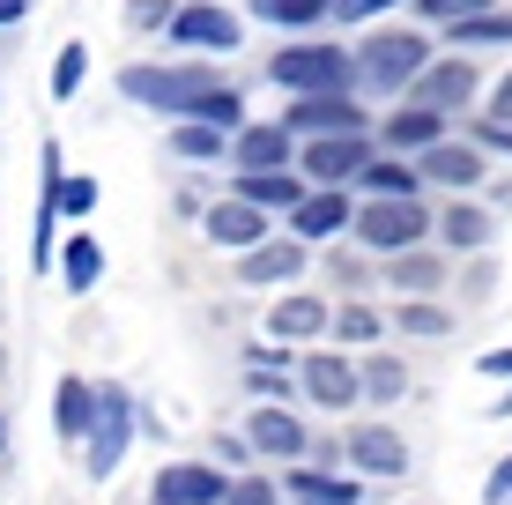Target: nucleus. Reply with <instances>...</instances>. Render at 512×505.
Wrapping results in <instances>:
<instances>
[{"label":"nucleus","instance_id":"f257e3e1","mask_svg":"<svg viewBox=\"0 0 512 505\" xmlns=\"http://www.w3.org/2000/svg\"><path fill=\"white\" fill-rule=\"evenodd\" d=\"M208 90H223V82H216V67H201V60H134V67H119V97L149 104V112H171V119H193L208 104Z\"/></svg>","mask_w":512,"mask_h":505},{"label":"nucleus","instance_id":"f03ea898","mask_svg":"<svg viewBox=\"0 0 512 505\" xmlns=\"http://www.w3.org/2000/svg\"><path fill=\"white\" fill-rule=\"evenodd\" d=\"M431 67V38L409 23H379L357 38V90L364 97H409V82Z\"/></svg>","mask_w":512,"mask_h":505},{"label":"nucleus","instance_id":"7ed1b4c3","mask_svg":"<svg viewBox=\"0 0 512 505\" xmlns=\"http://www.w3.org/2000/svg\"><path fill=\"white\" fill-rule=\"evenodd\" d=\"M349 238L386 260V253H409V246H423V238H438V216L423 208V194H364Z\"/></svg>","mask_w":512,"mask_h":505},{"label":"nucleus","instance_id":"20e7f679","mask_svg":"<svg viewBox=\"0 0 512 505\" xmlns=\"http://www.w3.org/2000/svg\"><path fill=\"white\" fill-rule=\"evenodd\" d=\"M268 82L275 90H357V45H282L268 60Z\"/></svg>","mask_w":512,"mask_h":505},{"label":"nucleus","instance_id":"39448f33","mask_svg":"<svg viewBox=\"0 0 512 505\" xmlns=\"http://www.w3.org/2000/svg\"><path fill=\"white\" fill-rule=\"evenodd\" d=\"M134 431H141V409H134V394L104 379V387H97V416H90V439H82V468H90L97 483H104V476H119V461H127Z\"/></svg>","mask_w":512,"mask_h":505},{"label":"nucleus","instance_id":"423d86ee","mask_svg":"<svg viewBox=\"0 0 512 505\" xmlns=\"http://www.w3.org/2000/svg\"><path fill=\"white\" fill-rule=\"evenodd\" d=\"M364 164H372V134H305L297 149V171L312 186H349Z\"/></svg>","mask_w":512,"mask_h":505},{"label":"nucleus","instance_id":"0eeeda50","mask_svg":"<svg viewBox=\"0 0 512 505\" xmlns=\"http://www.w3.org/2000/svg\"><path fill=\"white\" fill-rule=\"evenodd\" d=\"M297 387H305V402H320L334 416V409L364 402V364H349V357H334V350H312L305 364H297Z\"/></svg>","mask_w":512,"mask_h":505},{"label":"nucleus","instance_id":"6e6552de","mask_svg":"<svg viewBox=\"0 0 512 505\" xmlns=\"http://www.w3.org/2000/svg\"><path fill=\"white\" fill-rule=\"evenodd\" d=\"M282 223H290V231L305 238V246H334V238H342L349 223H357V201H349V186H312V194L297 201Z\"/></svg>","mask_w":512,"mask_h":505},{"label":"nucleus","instance_id":"1a4fd4ad","mask_svg":"<svg viewBox=\"0 0 512 505\" xmlns=\"http://www.w3.org/2000/svg\"><path fill=\"white\" fill-rule=\"evenodd\" d=\"M342 454L357 476H372V483H394V476H409V439H401L394 424H357L342 439Z\"/></svg>","mask_w":512,"mask_h":505},{"label":"nucleus","instance_id":"9d476101","mask_svg":"<svg viewBox=\"0 0 512 505\" xmlns=\"http://www.w3.org/2000/svg\"><path fill=\"white\" fill-rule=\"evenodd\" d=\"M238 38H245V23L223 0H193V8L171 15V45H186V52H238Z\"/></svg>","mask_w":512,"mask_h":505},{"label":"nucleus","instance_id":"9b49d317","mask_svg":"<svg viewBox=\"0 0 512 505\" xmlns=\"http://www.w3.org/2000/svg\"><path fill=\"white\" fill-rule=\"evenodd\" d=\"M297 134L282 127V119H245V127L231 134V171H282V164H297Z\"/></svg>","mask_w":512,"mask_h":505},{"label":"nucleus","instance_id":"f8f14e48","mask_svg":"<svg viewBox=\"0 0 512 505\" xmlns=\"http://www.w3.org/2000/svg\"><path fill=\"white\" fill-rule=\"evenodd\" d=\"M223 491H231V476H223V461H171L164 476H156L149 505H223Z\"/></svg>","mask_w":512,"mask_h":505},{"label":"nucleus","instance_id":"ddd939ff","mask_svg":"<svg viewBox=\"0 0 512 505\" xmlns=\"http://www.w3.org/2000/svg\"><path fill=\"white\" fill-rule=\"evenodd\" d=\"M305 238L297 231H282V238H260V246H245L238 253V283H253V290H275V283H297L305 275Z\"/></svg>","mask_w":512,"mask_h":505},{"label":"nucleus","instance_id":"4468645a","mask_svg":"<svg viewBox=\"0 0 512 505\" xmlns=\"http://www.w3.org/2000/svg\"><path fill=\"white\" fill-rule=\"evenodd\" d=\"M282 127L305 142V134H364V104H349V90H312L282 112Z\"/></svg>","mask_w":512,"mask_h":505},{"label":"nucleus","instance_id":"2eb2a0df","mask_svg":"<svg viewBox=\"0 0 512 505\" xmlns=\"http://www.w3.org/2000/svg\"><path fill=\"white\" fill-rule=\"evenodd\" d=\"M416 171H423V186H446V194H468V186H483V171H490V149L483 142H431L416 156Z\"/></svg>","mask_w":512,"mask_h":505},{"label":"nucleus","instance_id":"dca6fc26","mask_svg":"<svg viewBox=\"0 0 512 505\" xmlns=\"http://www.w3.org/2000/svg\"><path fill=\"white\" fill-rule=\"evenodd\" d=\"M201 231H208V246H231V253H245V246H260V238H275V216L260 201H245V194H231V201H216L201 216Z\"/></svg>","mask_w":512,"mask_h":505},{"label":"nucleus","instance_id":"f3484780","mask_svg":"<svg viewBox=\"0 0 512 505\" xmlns=\"http://www.w3.org/2000/svg\"><path fill=\"white\" fill-rule=\"evenodd\" d=\"M446 119H453V112H438V104H416V97H401L394 112H386L379 142H386V149H401V156H423L431 142H446Z\"/></svg>","mask_w":512,"mask_h":505},{"label":"nucleus","instance_id":"a211bd4d","mask_svg":"<svg viewBox=\"0 0 512 505\" xmlns=\"http://www.w3.org/2000/svg\"><path fill=\"white\" fill-rule=\"evenodd\" d=\"M245 431H253L260 461H305V454H312V431L297 424V416L282 409V402H260V409H253V424H245Z\"/></svg>","mask_w":512,"mask_h":505},{"label":"nucleus","instance_id":"6ab92c4d","mask_svg":"<svg viewBox=\"0 0 512 505\" xmlns=\"http://www.w3.org/2000/svg\"><path fill=\"white\" fill-rule=\"evenodd\" d=\"M409 97L416 104H438V112H468V104H475V67L461 60V52H453V60H431L409 82Z\"/></svg>","mask_w":512,"mask_h":505},{"label":"nucleus","instance_id":"aec40b11","mask_svg":"<svg viewBox=\"0 0 512 505\" xmlns=\"http://www.w3.org/2000/svg\"><path fill=\"white\" fill-rule=\"evenodd\" d=\"M231 194L260 201V208H268V216H290V208H297V201L312 194V179H305V171H297V164H282V171H238V186H231Z\"/></svg>","mask_w":512,"mask_h":505},{"label":"nucleus","instance_id":"412c9836","mask_svg":"<svg viewBox=\"0 0 512 505\" xmlns=\"http://www.w3.org/2000/svg\"><path fill=\"white\" fill-rule=\"evenodd\" d=\"M490 238H498V216H490V208H475V201H446L438 208V246L446 253H483Z\"/></svg>","mask_w":512,"mask_h":505},{"label":"nucleus","instance_id":"4be33fe9","mask_svg":"<svg viewBox=\"0 0 512 505\" xmlns=\"http://www.w3.org/2000/svg\"><path fill=\"white\" fill-rule=\"evenodd\" d=\"M386 283H394L401 298H431V290H446V253H431V246L386 253Z\"/></svg>","mask_w":512,"mask_h":505},{"label":"nucleus","instance_id":"5701e85b","mask_svg":"<svg viewBox=\"0 0 512 505\" xmlns=\"http://www.w3.org/2000/svg\"><path fill=\"white\" fill-rule=\"evenodd\" d=\"M327 327H334V312L320 298H305V290H297V298H275V312H268L275 342H312V335H327Z\"/></svg>","mask_w":512,"mask_h":505},{"label":"nucleus","instance_id":"b1692460","mask_svg":"<svg viewBox=\"0 0 512 505\" xmlns=\"http://www.w3.org/2000/svg\"><path fill=\"white\" fill-rule=\"evenodd\" d=\"M90 416H97V387L67 372L60 387H52V424H60V439H67V446H82V439H90Z\"/></svg>","mask_w":512,"mask_h":505},{"label":"nucleus","instance_id":"393cba45","mask_svg":"<svg viewBox=\"0 0 512 505\" xmlns=\"http://www.w3.org/2000/svg\"><path fill=\"white\" fill-rule=\"evenodd\" d=\"M171 156H179V164H231V127H216V119H179V127H171Z\"/></svg>","mask_w":512,"mask_h":505},{"label":"nucleus","instance_id":"a878e982","mask_svg":"<svg viewBox=\"0 0 512 505\" xmlns=\"http://www.w3.org/2000/svg\"><path fill=\"white\" fill-rule=\"evenodd\" d=\"M282 491H290V498H327V505H357V498H364V483L320 461V468H290V476H282Z\"/></svg>","mask_w":512,"mask_h":505},{"label":"nucleus","instance_id":"bb28decb","mask_svg":"<svg viewBox=\"0 0 512 505\" xmlns=\"http://www.w3.org/2000/svg\"><path fill=\"white\" fill-rule=\"evenodd\" d=\"M97 275H104V246H97L90 231H75V238L60 246V283L75 290V298H90V290H97Z\"/></svg>","mask_w":512,"mask_h":505},{"label":"nucleus","instance_id":"cd10ccee","mask_svg":"<svg viewBox=\"0 0 512 505\" xmlns=\"http://www.w3.org/2000/svg\"><path fill=\"white\" fill-rule=\"evenodd\" d=\"M245 387H253V402H290V379H282V342H253V357H245Z\"/></svg>","mask_w":512,"mask_h":505},{"label":"nucleus","instance_id":"c85d7f7f","mask_svg":"<svg viewBox=\"0 0 512 505\" xmlns=\"http://www.w3.org/2000/svg\"><path fill=\"white\" fill-rule=\"evenodd\" d=\"M357 186L364 194H423V171L401 164V149H386V156H372V164L357 171Z\"/></svg>","mask_w":512,"mask_h":505},{"label":"nucleus","instance_id":"c756f323","mask_svg":"<svg viewBox=\"0 0 512 505\" xmlns=\"http://www.w3.org/2000/svg\"><path fill=\"white\" fill-rule=\"evenodd\" d=\"M253 15L275 23V30H312V23L334 15V0H253Z\"/></svg>","mask_w":512,"mask_h":505},{"label":"nucleus","instance_id":"7c9ffc66","mask_svg":"<svg viewBox=\"0 0 512 505\" xmlns=\"http://www.w3.org/2000/svg\"><path fill=\"white\" fill-rule=\"evenodd\" d=\"M401 394H409V364L401 357H364V402H401Z\"/></svg>","mask_w":512,"mask_h":505},{"label":"nucleus","instance_id":"2f4dec72","mask_svg":"<svg viewBox=\"0 0 512 505\" xmlns=\"http://www.w3.org/2000/svg\"><path fill=\"white\" fill-rule=\"evenodd\" d=\"M453 45H512V8H483L468 23H453Z\"/></svg>","mask_w":512,"mask_h":505},{"label":"nucleus","instance_id":"473e14b6","mask_svg":"<svg viewBox=\"0 0 512 505\" xmlns=\"http://www.w3.org/2000/svg\"><path fill=\"white\" fill-rule=\"evenodd\" d=\"M394 327H401V335H453V312H438L431 298H409L394 312Z\"/></svg>","mask_w":512,"mask_h":505},{"label":"nucleus","instance_id":"72a5a7b5","mask_svg":"<svg viewBox=\"0 0 512 505\" xmlns=\"http://www.w3.org/2000/svg\"><path fill=\"white\" fill-rule=\"evenodd\" d=\"M379 335H386V320L372 305H342L334 312V342H379Z\"/></svg>","mask_w":512,"mask_h":505},{"label":"nucleus","instance_id":"f704fd0d","mask_svg":"<svg viewBox=\"0 0 512 505\" xmlns=\"http://www.w3.org/2000/svg\"><path fill=\"white\" fill-rule=\"evenodd\" d=\"M409 8L423 15V23H438V30H453V23H468V15H483V8H498V0H409Z\"/></svg>","mask_w":512,"mask_h":505},{"label":"nucleus","instance_id":"c9c22d12","mask_svg":"<svg viewBox=\"0 0 512 505\" xmlns=\"http://www.w3.org/2000/svg\"><path fill=\"white\" fill-rule=\"evenodd\" d=\"M82 75H90V45H60V60H52V97H75Z\"/></svg>","mask_w":512,"mask_h":505},{"label":"nucleus","instance_id":"e433bc0d","mask_svg":"<svg viewBox=\"0 0 512 505\" xmlns=\"http://www.w3.org/2000/svg\"><path fill=\"white\" fill-rule=\"evenodd\" d=\"M282 498V483L268 476H231V491H223V505H275Z\"/></svg>","mask_w":512,"mask_h":505},{"label":"nucleus","instance_id":"4c0bfd02","mask_svg":"<svg viewBox=\"0 0 512 505\" xmlns=\"http://www.w3.org/2000/svg\"><path fill=\"white\" fill-rule=\"evenodd\" d=\"M401 0H334V23H379V15H394Z\"/></svg>","mask_w":512,"mask_h":505},{"label":"nucleus","instance_id":"58836bf2","mask_svg":"<svg viewBox=\"0 0 512 505\" xmlns=\"http://www.w3.org/2000/svg\"><path fill=\"white\" fill-rule=\"evenodd\" d=\"M475 142H483L490 156H512V119H490L483 112V119H475Z\"/></svg>","mask_w":512,"mask_h":505},{"label":"nucleus","instance_id":"ea45409f","mask_svg":"<svg viewBox=\"0 0 512 505\" xmlns=\"http://www.w3.org/2000/svg\"><path fill=\"white\" fill-rule=\"evenodd\" d=\"M60 201H67V216H75V223H82V216H97V179H67V194H60Z\"/></svg>","mask_w":512,"mask_h":505},{"label":"nucleus","instance_id":"a19ab883","mask_svg":"<svg viewBox=\"0 0 512 505\" xmlns=\"http://www.w3.org/2000/svg\"><path fill=\"white\" fill-rule=\"evenodd\" d=\"M216 461H223V468H238V461H260L253 431H238V439H231V431H223V439H216Z\"/></svg>","mask_w":512,"mask_h":505},{"label":"nucleus","instance_id":"79ce46f5","mask_svg":"<svg viewBox=\"0 0 512 505\" xmlns=\"http://www.w3.org/2000/svg\"><path fill=\"white\" fill-rule=\"evenodd\" d=\"M461 283H468V305H483L490 290H498V268H490V260H475V268L461 275Z\"/></svg>","mask_w":512,"mask_h":505},{"label":"nucleus","instance_id":"37998d69","mask_svg":"<svg viewBox=\"0 0 512 505\" xmlns=\"http://www.w3.org/2000/svg\"><path fill=\"white\" fill-rule=\"evenodd\" d=\"M483 505H512V454L490 468V483H483Z\"/></svg>","mask_w":512,"mask_h":505},{"label":"nucleus","instance_id":"c03bdc74","mask_svg":"<svg viewBox=\"0 0 512 505\" xmlns=\"http://www.w3.org/2000/svg\"><path fill=\"white\" fill-rule=\"evenodd\" d=\"M127 15H134V23H141V30H149V23H164V30H171V15H179V8H171V0H134V8H127Z\"/></svg>","mask_w":512,"mask_h":505},{"label":"nucleus","instance_id":"a18cd8bd","mask_svg":"<svg viewBox=\"0 0 512 505\" xmlns=\"http://www.w3.org/2000/svg\"><path fill=\"white\" fill-rule=\"evenodd\" d=\"M483 112H490V119H512V75L498 82V90H490V104H483Z\"/></svg>","mask_w":512,"mask_h":505},{"label":"nucleus","instance_id":"49530a36","mask_svg":"<svg viewBox=\"0 0 512 505\" xmlns=\"http://www.w3.org/2000/svg\"><path fill=\"white\" fill-rule=\"evenodd\" d=\"M483 379H512V350H483Z\"/></svg>","mask_w":512,"mask_h":505},{"label":"nucleus","instance_id":"de8ad7c7","mask_svg":"<svg viewBox=\"0 0 512 505\" xmlns=\"http://www.w3.org/2000/svg\"><path fill=\"white\" fill-rule=\"evenodd\" d=\"M15 15H23V0H0V23H15Z\"/></svg>","mask_w":512,"mask_h":505},{"label":"nucleus","instance_id":"09e8293b","mask_svg":"<svg viewBox=\"0 0 512 505\" xmlns=\"http://www.w3.org/2000/svg\"><path fill=\"white\" fill-rule=\"evenodd\" d=\"M490 416H512V394H505V402H490Z\"/></svg>","mask_w":512,"mask_h":505},{"label":"nucleus","instance_id":"8fccbe9b","mask_svg":"<svg viewBox=\"0 0 512 505\" xmlns=\"http://www.w3.org/2000/svg\"><path fill=\"white\" fill-rule=\"evenodd\" d=\"M0 454H8V424H0Z\"/></svg>","mask_w":512,"mask_h":505},{"label":"nucleus","instance_id":"3c124183","mask_svg":"<svg viewBox=\"0 0 512 505\" xmlns=\"http://www.w3.org/2000/svg\"><path fill=\"white\" fill-rule=\"evenodd\" d=\"M297 505H327V498H297Z\"/></svg>","mask_w":512,"mask_h":505}]
</instances>
